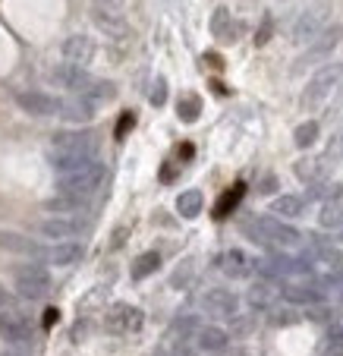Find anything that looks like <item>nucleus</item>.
Wrapping results in <instances>:
<instances>
[{
	"mask_svg": "<svg viewBox=\"0 0 343 356\" xmlns=\"http://www.w3.org/2000/svg\"><path fill=\"white\" fill-rule=\"evenodd\" d=\"M340 41H343V26H340V22H331V26L324 29V32L318 35L309 47H306L303 63H318V60H324V57H331L337 51V44H340Z\"/></svg>",
	"mask_w": 343,
	"mask_h": 356,
	"instance_id": "10",
	"label": "nucleus"
},
{
	"mask_svg": "<svg viewBox=\"0 0 343 356\" xmlns=\"http://www.w3.org/2000/svg\"><path fill=\"white\" fill-rule=\"evenodd\" d=\"M303 246H306V256H309L312 262H328V265H337V262L343 259V256H340V249H337L334 243H331L324 234H309V236H306Z\"/></svg>",
	"mask_w": 343,
	"mask_h": 356,
	"instance_id": "18",
	"label": "nucleus"
},
{
	"mask_svg": "<svg viewBox=\"0 0 343 356\" xmlns=\"http://www.w3.org/2000/svg\"><path fill=\"white\" fill-rule=\"evenodd\" d=\"M82 98L92 101L94 108H98V104H104V101H114L117 98V86H114V82H108V79H94L92 86L82 92Z\"/></svg>",
	"mask_w": 343,
	"mask_h": 356,
	"instance_id": "30",
	"label": "nucleus"
},
{
	"mask_svg": "<svg viewBox=\"0 0 343 356\" xmlns=\"http://www.w3.org/2000/svg\"><path fill=\"white\" fill-rule=\"evenodd\" d=\"M0 249L28 259H41V252H44V246L38 240H32L28 234H16V230H0Z\"/></svg>",
	"mask_w": 343,
	"mask_h": 356,
	"instance_id": "16",
	"label": "nucleus"
},
{
	"mask_svg": "<svg viewBox=\"0 0 343 356\" xmlns=\"http://www.w3.org/2000/svg\"><path fill=\"white\" fill-rule=\"evenodd\" d=\"M92 22L108 35L110 41H126L129 38V22L120 13H104V10H92Z\"/></svg>",
	"mask_w": 343,
	"mask_h": 356,
	"instance_id": "21",
	"label": "nucleus"
},
{
	"mask_svg": "<svg viewBox=\"0 0 343 356\" xmlns=\"http://www.w3.org/2000/svg\"><path fill=\"white\" fill-rule=\"evenodd\" d=\"M202 328H205V322L199 316H180L174 325H170V334L183 341V337H192V334L199 337V331H202Z\"/></svg>",
	"mask_w": 343,
	"mask_h": 356,
	"instance_id": "35",
	"label": "nucleus"
},
{
	"mask_svg": "<svg viewBox=\"0 0 343 356\" xmlns=\"http://www.w3.org/2000/svg\"><path fill=\"white\" fill-rule=\"evenodd\" d=\"M242 193H246V186H242V183H236L233 189H230V193H224L221 195V202H217V209H215V215L217 218H227L230 211L236 209V205H240V199H242Z\"/></svg>",
	"mask_w": 343,
	"mask_h": 356,
	"instance_id": "37",
	"label": "nucleus"
},
{
	"mask_svg": "<svg viewBox=\"0 0 343 356\" xmlns=\"http://www.w3.org/2000/svg\"><path fill=\"white\" fill-rule=\"evenodd\" d=\"M252 328H256V316H236V318H230V331H227V334L246 337V334H252Z\"/></svg>",
	"mask_w": 343,
	"mask_h": 356,
	"instance_id": "38",
	"label": "nucleus"
},
{
	"mask_svg": "<svg viewBox=\"0 0 343 356\" xmlns=\"http://www.w3.org/2000/svg\"><path fill=\"white\" fill-rule=\"evenodd\" d=\"M0 356H22V353H0Z\"/></svg>",
	"mask_w": 343,
	"mask_h": 356,
	"instance_id": "53",
	"label": "nucleus"
},
{
	"mask_svg": "<svg viewBox=\"0 0 343 356\" xmlns=\"http://www.w3.org/2000/svg\"><path fill=\"white\" fill-rule=\"evenodd\" d=\"M240 32H242V26L230 16L227 7H217L215 13H211V35H215L221 44H233V41L240 38Z\"/></svg>",
	"mask_w": 343,
	"mask_h": 356,
	"instance_id": "20",
	"label": "nucleus"
},
{
	"mask_svg": "<svg viewBox=\"0 0 343 356\" xmlns=\"http://www.w3.org/2000/svg\"><path fill=\"white\" fill-rule=\"evenodd\" d=\"M189 275H192V262H186L183 268H176V275H174V287H186L183 281H189Z\"/></svg>",
	"mask_w": 343,
	"mask_h": 356,
	"instance_id": "46",
	"label": "nucleus"
},
{
	"mask_svg": "<svg viewBox=\"0 0 343 356\" xmlns=\"http://www.w3.org/2000/svg\"><path fill=\"white\" fill-rule=\"evenodd\" d=\"M151 104H155V108H161L164 101H167V79H161V76H158L155 79V86H151Z\"/></svg>",
	"mask_w": 343,
	"mask_h": 356,
	"instance_id": "40",
	"label": "nucleus"
},
{
	"mask_svg": "<svg viewBox=\"0 0 343 356\" xmlns=\"http://www.w3.org/2000/svg\"><path fill=\"white\" fill-rule=\"evenodd\" d=\"M199 114H202V98L199 95H183L180 101H176V117H180L183 123H195L199 120Z\"/></svg>",
	"mask_w": 343,
	"mask_h": 356,
	"instance_id": "33",
	"label": "nucleus"
},
{
	"mask_svg": "<svg viewBox=\"0 0 343 356\" xmlns=\"http://www.w3.org/2000/svg\"><path fill=\"white\" fill-rule=\"evenodd\" d=\"M54 152H67V155H79V158H92L98 155V136L88 129H73V133H57L51 139Z\"/></svg>",
	"mask_w": 343,
	"mask_h": 356,
	"instance_id": "6",
	"label": "nucleus"
},
{
	"mask_svg": "<svg viewBox=\"0 0 343 356\" xmlns=\"http://www.w3.org/2000/svg\"><path fill=\"white\" fill-rule=\"evenodd\" d=\"M324 341H328L331 350H343V325H331V328H328V337H324Z\"/></svg>",
	"mask_w": 343,
	"mask_h": 356,
	"instance_id": "43",
	"label": "nucleus"
},
{
	"mask_svg": "<svg viewBox=\"0 0 343 356\" xmlns=\"http://www.w3.org/2000/svg\"><path fill=\"white\" fill-rule=\"evenodd\" d=\"M277 300H281V287H277V281L252 284V290L246 293V302H249L256 312H271Z\"/></svg>",
	"mask_w": 343,
	"mask_h": 356,
	"instance_id": "22",
	"label": "nucleus"
},
{
	"mask_svg": "<svg viewBox=\"0 0 343 356\" xmlns=\"http://www.w3.org/2000/svg\"><path fill=\"white\" fill-rule=\"evenodd\" d=\"M340 302H343V290H340Z\"/></svg>",
	"mask_w": 343,
	"mask_h": 356,
	"instance_id": "55",
	"label": "nucleus"
},
{
	"mask_svg": "<svg viewBox=\"0 0 343 356\" xmlns=\"http://www.w3.org/2000/svg\"><path fill=\"white\" fill-rule=\"evenodd\" d=\"M318 133H321V127H318V120H306L296 127V133H293V142H296L299 148H312L318 142Z\"/></svg>",
	"mask_w": 343,
	"mask_h": 356,
	"instance_id": "36",
	"label": "nucleus"
},
{
	"mask_svg": "<svg viewBox=\"0 0 343 356\" xmlns=\"http://www.w3.org/2000/svg\"><path fill=\"white\" fill-rule=\"evenodd\" d=\"M192 152H195V148L192 145H189V142H183V145H180V161H189V158H192Z\"/></svg>",
	"mask_w": 343,
	"mask_h": 356,
	"instance_id": "48",
	"label": "nucleus"
},
{
	"mask_svg": "<svg viewBox=\"0 0 343 356\" xmlns=\"http://www.w3.org/2000/svg\"><path fill=\"white\" fill-rule=\"evenodd\" d=\"M309 199H318L324 205V202H334V199H343V186L337 180H318L309 186Z\"/></svg>",
	"mask_w": 343,
	"mask_h": 356,
	"instance_id": "32",
	"label": "nucleus"
},
{
	"mask_svg": "<svg viewBox=\"0 0 343 356\" xmlns=\"http://www.w3.org/2000/svg\"><path fill=\"white\" fill-rule=\"evenodd\" d=\"M296 177L306 183V186H312V183H318V180H328V174H331V164L324 161V158H303V161H296Z\"/></svg>",
	"mask_w": 343,
	"mask_h": 356,
	"instance_id": "24",
	"label": "nucleus"
},
{
	"mask_svg": "<svg viewBox=\"0 0 343 356\" xmlns=\"http://www.w3.org/2000/svg\"><path fill=\"white\" fill-rule=\"evenodd\" d=\"M94 41L88 38V35H69L67 41H63V60L67 63H76V67H85L94 60Z\"/></svg>",
	"mask_w": 343,
	"mask_h": 356,
	"instance_id": "15",
	"label": "nucleus"
},
{
	"mask_svg": "<svg viewBox=\"0 0 343 356\" xmlns=\"http://www.w3.org/2000/svg\"><path fill=\"white\" fill-rule=\"evenodd\" d=\"M271 215H277L281 221H296V218L306 215V199L303 195H277L271 202Z\"/></svg>",
	"mask_w": 343,
	"mask_h": 356,
	"instance_id": "23",
	"label": "nucleus"
},
{
	"mask_svg": "<svg viewBox=\"0 0 343 356\" xmlns=\"http://www.w3.org/2000/svg\"><path fill=\"white\" fill-rule=\"evenodd\" d=\"M340 79H343V63H324L321 70H315L303 88V98H299L303 111H321L331 95L337 92Z\"/></svg>",
	"mask_w": 343,
	"mask_h": 356,
	"instance_id": "2",
	"label": "nucleus"
},
{
	"mask_svg": "<svg viewBox=\"0 0 343 356\" xmlns=\"http://www.w3.org/2000/svg\"><path fill=\"white\" fill-rule=\"evenodd\" d=\"M51 215H67V218H73L76 211H85L88 209V199H76V195H57V199H51L44 205Z\"/></svg>",
	"mask_w": 343,
	"mask_h": 356,
	"instance_id": "27",
	"label": "nucleus"
},
{
	"mask_svg": "<svg viewBox=\"0 0 343 356\" xmlns=\"http://www.w3.org/2000/svg\"><path fill=\"white\" fill-rule=\"evenodd\" d=\"M133 123H135V117H133V114H123V117H120V123H117V139H126V133L133 129Z\"/></svg>",
	"mask_w": 343,
	"mask_h": 356,
	"instance_id": "45",
	"label": "nucleus"
},
{
	"mask_svg": "<svg viewBox=\"0 0 343 356\" xmlns=\"http://www.w3.org/2000/svg\"><path fill=\"white\" fill-rule=\"evenodd\" d=\"M51 82H54V86H60V88H67V92H73V95H82L94 79H92V73H88L85 67H76V63L63 60L60 67L51 70Z\"/></svg>",
	"mask_w": 343,
	"mask_h": 356,
	"instance_id": "8",
	"label": "nucleus"
},
{
	"mask_svg": "<svg viewBox=\"0 0 343 356\" xmlns=\"http://www.w3.org/2000/svg\"><path fill=\"white\" fill-rule=\"evenodd\" d=\"M324 161L328 164H334V161H343V129L340 133H334L331 136V142H328V148H324Z\"/></svg>",
	"mask_w": 343,
	"mask_h": 356,
	"instance_id": "39",
	"label": "nucleus"
},
{
	"mask_svg": "<svg viewBox=\"0 0 343 356\" xmlns=\"http://www.w3.org/2000/svg\"><path fill=\"white\" fill-rule=\"evenodd\" d=\"M277 186V180L274 177H265V183H262V193H271V189Z\"/></svg>",
	"mask_w": 343,
	"mask_h": 356,
	"instance_id": "51",
	"label": "nucleus"
},
{
	"mask_svg": "<svg viewBox=\"0 0 343 356\" xmlns=\"http://www.w3.org/2000/svg\"><path fill=\"white\" fill-rule=\"evenodd\" d=\"M0 337L7 343H32V328H28V322L22 316H16V312H3L0 316Z\"/></svg>",
	"mask_w": 343,
	"mask_h": 356,
	"instance_id": "19",
	"label": "nucleus"
},
{
	"mask_svg": "<svg viewBox=\"0 0 343 356\" xmlns=\"http://www.w3.org/2000/svg\"><path fill=\"white\" fill-rule=\"evenodd\" d=\"M271 32H274V19H271V16H265V19H262V26H258V35H256V44H258V47H262V44H268Z\"/></svg>",
	"mask_w": 343,
	"mask_h": 356,
	"instance_id": "44",
	"label": "nucleus"
},
{
	"mask_svg": "<svg viewBox=\"0 0 343 356\" xmlns=\"http://www.w3.org/2000/svg\"><path fill=\"white\" fill-rule=\"evenodd\" d=\"M340 243H343V230H340Z\"/></svg>",
	"mask_w": 343,
	"mask_h": 356,
	"instance_id": "54",
	"label": "nucleus"
},
{
	"mask_svg": "<svg viewBox=\"0 0 343 356\" xmlns=\"http://www.w3.org/2000/svg\"><path fill=\"white\" fill-rule=\"evenodd\" d=\"M271 322L274 325H290V322H296V316H293V312H274L271 309Z\"/></svg>",
	"mask_w": 343,
	"mask_h": 356,
	"instance_id": "47",
	"label": "nucleus"
},
{
	"mask_svg": "<svg viewBox=\"0 0 343 356\" xmlns=\"http://www.w3.org/2000/svg\"><path fill=\"white\" fill-rule=\"evenodd\" d=\"M60 117H63V120H69V123H88L94 117V104H92V101H85L82 95H76V98L63 101Z\"/></svg>",
	"mask_w": 343,
	"mask_h": 356,
	"instance_id": "25",
	"label": "nucleus"
},
{
	"mask_svg": "<svg viewBox=\"0 0 343 356\" xmlns=\"http://www.w3.org/2000/svg\"><path fill=\"white\" fill-rule=\"evenodd\" d=\"M104 183H108V168L104 164H88L82 170H73V174H60L57 180V189L63 195H76V199H92L94 193H101Z\"/></svg>",
	"mask_w": 343,
	"mask_h": 356,
	"instance_id": "3",
	"label": "nucleus"
},
{
	"mask_svg": "<svg viewBox=\"0 0 343 356\" xmlns=\"http://www.w3.org/2000/svg\"><path fill=\"white\" fill-rule=\"evenodd\" d=\"M174 356H195V350H189L186 343H180V347L174 350Z\"/></svg>",
	"mask_w": 343,
	"mask_h": 356,
	"instance_id": "50",
	"label": "nucleus"
},
{
	"mask_svg": "<svg viewBox=\"0 0 343 356\" xmlns=\"http://www.w3.org/2000/svg\"><path fill=\"white\" fill-rule=\"evenodd\" d=\"M217 268L230 281H242V277H249L256 271V259L249 252H242V249H227V252L217 256Z\"/></svg>",
	"mask_w": 343,
	"mask_h": 356,
	"instance_id": "11",
	"label": "nucleus"
},
{
	"mask_svg": "<svg viewBox=\"0 0 343 356\" xmlns=\"http://www.w3.org/2000/svg\"><path fill=\"white\" fill-rule=\"evenodd\" d=\"M57 322V309H47L44 312V325H54Z\"/></svg>",
	"mask_w": 343,
	"mask_h": 356,
	"instance_id": "52",
	"label": "nucleus"
},
{
	"mask_svg": "<svg viewBox=\"0 0 343 356\" xmlns=\"http://www.w3.org/2000/svg\"><path fill=\"white\" fill-rule=\"evenodd\" d=\"M13 284L26 300H44V296L51 293V275H47L41 265H32V262L19 265V268L13 271Z\"/></svg>",
	"mask_w": 343,
	"mask_h": 356,
	"instance_id": "5",
	"label": "nucleus"
},
{
	"mask_svg": "<svg viewBox=\"0 0 343 356\" xmlns=\"http://www.w3.org/2000/svg\"><path fill=\"white\" fill-rule=\"evenodd\" d=\"M202 309L211 318H236L240 316V296L227 287H211L202 293Z\"/></svg>",
	"mask_w": 343,
	"mask_h": 356,
	"instance_id": "7",
	"label": "nucleus"
},
{
	"mask_svg": "<svg viewBox=\"0 0 343 356\" xmlns=\"http://www.w3.org/2000/svg\"><path fill=\"white\" fill-rule=\"evenodd\" d=\"M16 104H19L26 114H35V117H54L63 111V101L47 92H19L16 95Z\"/></svg>",
	"mask_w": 343,
	"mask_h": 356,
	"instance_id": "12",
	"label": "nucleus"
},
{
	"mask_svg": "<svg viewBox=\"0 0 343 356\" xmlns=\"http://www.w3.org/2000/svg\"><path fill=\"white\" fill-rule=\"evenodd\" d=\"M82 230H85V224H82V221H76V218H67V215L44 218V221L38 224V234H44L47 240H54V243L69 240V236L82 234Z\"/></svg>",
	"mask_w": 343,
	"mask_h": 356,
	"instance_id": "14",
	"label": "nucleus"
},
{
	"mask_svg": "<svg viewBox=\"0 0 343 356\" xmlns=\"http://www.w3.org/2000/svg\"><path fill=\"white\" fill-rule=\"evenodd\" d=\"M240 227L252 243H258L265 249H296L306 243V236L296 227H290L277 215H246Z\"/></svg>",
	"mask_w": 343,
	"mask_h": 356,
	"instance_id": "1",
	"label": "nucleus"
},
{
	"mask_svg": "<svg viewBox=\"0 0 343 356\" xmlns=\"http://www.w3.org/2000/svg\"><path fill=\"white\" fill-rule=\"evenodd\" d=\"M82 243H76V240H60V243H51V246H44V252H41V262H47V265H73V262H79L82 259Z\"/></svg>",
	"mask_w": 343,
	"mask_h": 356,
	"instance_id": "17",
	"label": "nucleus"
},
{
	"mask_svg": "<svg viewBox=\"0 0 343 356\" xmlns=\"http://www.w3.org/2000/svg\"><path fill=\"white\" fill-rule=\"evenodd\" d=\"M331 275H334L337 281L343 284V259H340V262H337V265H331Z\"/></svg>",
	"mask_w": 343,
	"mask_h": 356,
	"instance_id": "49",
	"label": "nucleus"
},
{
	"mask_svg": "<svg viewBox=\"0 0 343 356\" xmlns=\"http://www.w3.org/2000/svg\"><path fill=\"white\" fill-rule=\"evenodd\" d=\"M205 209V195L199 193V189H186V193L176 195V211H180V218H199Z\"/></svg>",
	"mask_w": 343,
	"mask_h": 356,
	"instance_id": "28",
	"label": "nucleus"
},
{
	"mask_svg": "<svg viewBox=\"0 0 343 356\" xmlns=\"http://www.w3.org/2000/svg\"><path fill=\"white\" fill-rule=\"evenodd\" d=\"M142 322H145L142 309L129 306V302H117V306H110L104 325H108V331H114V334H133V331L142 328Z\"/></svg>",
	"mask_w": 343,
	"mask_h": 356,
	"instance_id": "9",
	"label": "nucleus"
},
{
	"mask_svg": "<svg viewBox=\"0 0 343 356\" xmlns=\"http://www.w3.org/2000/svg\"><path fill=\"white\" fill-rule=\"evenodd\" d=\"M199 347L205 350V353H221L224 347H227V341H230V334L224 328H217V325H205L202 331H199Z\"/></svg>",
	"mask_w": 343,
	"mask_h": 356,
	"instance_id": "26",
	"label": "nucleus"
},
{
	"mask_svg": "<svg viewBox=\"0 0 343 356\" xmlns=\"http://www.w3.org/2000/svg\"><path fill=\"white\" fill-rule=\"evenodd\" d=\"M328 26H331V3L328 0H318V3H312V7H306L299 13V19L293 22V35L290 38H293V44H312Z\"/></svg>",
	"mask_w": 343,
	"mask_h": 356,
	"instance_id": "4",
	"label": "nucleus"
},
{
	"mask_svg": "<svg viewBox=\"0 0 343 356\" xmlns=\"http://www.w3.org/2000/svg\"><path fill=\"white\" fill-rule=\"evenodd\" d=\"M318 224L324 230H343V199L324 202L321 211H318Z\"/></svg>",
	"mask_w": 343,
	"mask_h": 356,
	"instance_id": "29",
	"label": "nucleus"
},
{
	"mask_svg": "<svg viewBox=\"0 0 343 356\" xmlns=\"http://www.w3.org/2000/svg\"><path fill=\"white\" fill-rule=\"evenodd\" d=\"M123 7H126V0H92V10H104V13L123 16Z\"/></svg>",
	"mask_w": 343,
	"mask_h": 356,
	"instance_id": "41",
	"label": "nucleus"
},
{
	"mask_svg": "<svg viewBox=\"0 0 343 356\" xmlns=\"http://www.w3.org/2000/svg\"><path fill=\"white\" fill-rule=\"evenodd\" d=\"M94 164L92 158H79V155H67V152H51V168L60 170V174H73V170H82Z\"/></svg>",
	"mask_w": 343,
	"mask_h": 356,
	"instance_id": "31",
	"label": "nucleus"
},
{
	"mask_svg": "<svg viewBox=\"0 0 343 356\" xmlns=\"http://www.w3.org/2000/svg\"><path fill=\"white\" fill-rule=\"evenodd\" d=\"M158 268H161V256H158V252H142L133 262V281H145V277L155 275Z\"/></svg>",
	"mask_w": 343,
	"mask_h": 356,
	"instance_id": "34",
	"label": "nucleus"
},
{
	"mask_svg": "<svg viewBox=\"0 0 343 356\" xmlns=\"http://www.w3.org/2000/svg\"><path fill=\"white\" fill-rule=\"evenodd\" d=\"M309 318L312 322H331V318H334V309L324 306V302H318V306H309Z\"/></svg>",
	"mask_w": 343,
	"mask_h": 356,
	"instance_id": "42",
	"label": "nucleus"
},
{
	"mask_svg": "<svg viewBox=\"0 0 343 356\" xmlns=\"http://www.w3.org/2000/svg\"><path fill=\"white\" fill-rule=\"evenodd\" d=\"M324 290L315 287V281H296V284H283L281 287V300L290 306H318L324 302Z\"/></svg>",
	"mask_w": 343,
	"mask_h": 356,
	"instance_id": "13",
	"label": "nucleus"
}]
</instances>
